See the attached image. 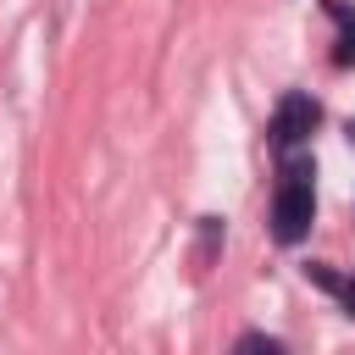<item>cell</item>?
<instances>
[{"mask_svg":"<svg viewBox=\"0 0 355 355\" xmlns=\"http://www.w3.org/2000/svg\"><path fill=\"white\" fill-rule=\"evenodd\" d=\"M327 11H333V22L344 28V39H338V50H333V61H338V67H349V61H355V11H349L344 0H327Z\"/></svg>","mask_w":355,"mask_h":355,"instance_id":"cell-3","label":"cell"},{"mask_svg":"<svg viewBox=\"0 0 355 355\" xmlns=\"http://www.w3.org/2000/svg\"><path fill=\"white\" fill-rule=\"evenodd\" d=\"M338 300H344V311L355 316V277H344V294H338Z\"/></svg>","mask_w":355,"mask_h":355,"instance_id":"cell-6","label":"cell"},{"mask_svg":"<svg viewBox=\"0 0 355 355\" xmlns=\"http://www.w3.org/2000/svg\"><path fill=\"white\" fill-rule=\"evenodd\" d=\"M316 122H322V105L311 100V94H300V89H288L283 100H277V111H272V144L288 155L294 144H305L311 133H316Z\"/></svg>","mask_w":355,"mask_h":355,"instance_id":"cell-2","label":"cell"},{"mask_svg":"<svg viewBox=\"0 0 355 355\" xmlns=\"http://www.w3.org/2000/svg\"><path fill=\"white\" fill-rule=\"evenodd\" d=\"M349 133H355V128H349Z\"/></svg>","mask_w":355,"mask_h":355,"instance_id":"cell-7","label":"cell"},{"mask_svg":"<svg viewBox=\"0 0 355 355\" xmlns=\"http://www.w3.org/2000/svg\"><path fill=\"white\" fill-rule=\"evenodd\" d=\"M316 166L311 155H288L283 172H277V194H272V239L277 244H300L311 233V216H316V189H311Z\"/></svg>","mask_w":355,"mask_h":355,"instance_id":"cell-1","label":"cell"},{"mask_svg":"<svg viewBox=\"0 0 355 355\" xmlns=\"http://www.w3.org/2000/svg\"><path fill=\"white\" fill-rule=\"evenodd\" d=\"M233 355H288L277 338H266V333H244L239 344H233Z\"/></svg>","mask_w":355,"mask_h":355,"instance_id":"cell-4","label":"cell"},{"mask_svg":"<svg viewBox=\"0 0 355 355\" xmlns=\"http://www.w3.org/2000/svg\"><path fill=\"white\" fill-rule=\"evenodd\" d=\"M305 277H311L316 288H327V294H344V277H338L327 261H311V266H305Z\"/></svg>","mask_w":355,"mask_h":355,"instance_id":"cell-5","label":"cell"}]
</instances>
